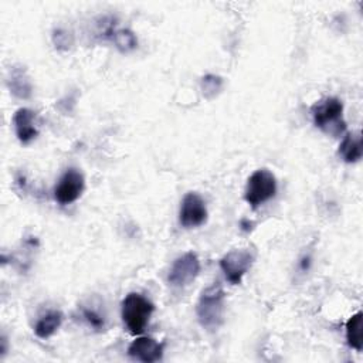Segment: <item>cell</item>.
I'll return each instance as SVG.
<instances>
[{
  "label": "cell",
  "mask_w": 363,
  "mask_h": 363,
  "mask_svg": "<svg viewBox=\"0 0 363 363\" xmlns=\"http://www.w3.org/2000/svg\"><path fill=\"white\" fill-rule=\"evenodd\" d=\"M200 272V261L196 252H186L177 257L167 274V282L174 288H184L191 284Z\"/></svg>",
  "instance_id": "52a82bcc"
},
{
  "label": "cell",
  "mask_w": 363,
  "mask_h": 363,
  "mask_svg": "<svg viewBox=\"0 0 363 363\" xmlns=\"http://www.w3.org/2000/svg\"><path fill=\"white\" fill-rule=\"evenodd\" d=\"M85 189L84 174L75 169H67L60 177L58 183L54 187V199L60 206H68L77 201Z\"/></svg>",
  "instance_id": "8992f818"
},
{
  "label": "cell",
  "mask_w": 363,
  "mask_h": 363,
  "mask_svg": "<svg viewBox=\"0 0 363 363\" xmlns=\"http://www.w3.org/2000/svg\"><path fill=\"white\" fill-rule=\"evenodd\" d=\"M13 126L17 139L23 145H28L38 136L37 115L28 108H20L13 115Z\"/></svg>",
  "instance_id": "30bf717a"
},
{
  "label": "cell",
  "mask_w": 363,
  "mask_h": 363,
  "mask_svg": "<svg viewBox=\"0 0 363 363\" xmlns=\"http://www.w3.org/2000/svg\"><path fill=\"white\" fill-rule=\"evenodd\" d=\"M223 86V79L217 75H213V74H208L206 77L201 78V91H203V95L208 99L214 98L220 89Z\"/></svg>",
  "instance_id": "e0dca14e"
},
{
  "label": "cell",
  "mask_w": 363,
  "mask_h": 363,
  "mask_svg": "<svg viewBox=\"0 0 363 363\" xmlns=\"http://www.w3.org/2000/svg\"><path fill=\"white\" fill-rule=\"evenodd\" d=\"M7 84H9L10 92L20 99H28L33 94L31 81L27 75V71L21 65H14L10 69Z\"/></svg>",
  "instance_id": "8fae6325"
},
{
  "label": "cell",
  "mask_w": 363,
  "mask_h": 363,
  "mask_svg": "<svg viewBox=\"0 0 363 363\" xmlns=\"http://www.w3.org/2000/svg\"><path fill=\"white\" fill-rule=\"evenodd\" d=\"M346 342L349 347L362 352L363 350V313L356 312L346 322Z\"/></svg>",
  "instance_id": "5bb4252c"
},
{
  "label": "cell",
  "mask_w": 363,
  "mask_h": 363,
  "mask_svg": "<svg viewBox=\"0 0 363 363\" xmlns=\"http://www.w3.org/2000/svg\"><path fill=\"white\" fill-rule=\"evenodd\" d=\"M312 265V257L311 254H303L298 261V269L301 274H306L311 269Z\"/></svg>",
  "instance_id": "d6986e66"
},
{
  "label": "cell",
  "mask_w": 363,
  "mask_h": 363,
  "mask_svg": "<svg viewBox=\"0 0 363 363\" xmlns=\"http://www.w3.org/2000/svg\"><path fill=\"white\" fill-rule=\"evenodd\" d=\"M6 342H7V340H6V337H4V336H3V337H1V356H3V354H4V353H6V350H7V346H6Z\"/></svg>",
  "instance_id": "ffe728a7"
},
{
  "label": "cell",
  "mask_w": 363,
  "mask_h": 363,
  "mask_svg": "<svg viewBox=\"0 0 363 363\" xmlns=\"http://www.w3.org/2000/svg\"><path fill=\"white\" fill-rule=\"evenodd\" d=\"M313 125L323 133L337 138L346 132V122L343 119V104L336 96H326L318 101L312 109Z\"/></svg>",
  "instance_id": "7a4b0ae2"
},
{
  "label": "cell",
  "mask_w": 363,
  "mask_h": 363,
  "mask_svg": "<svg viewBox=\"0 0 363 363\" xmlns=\"http://www.w3.org/2000/svg\"><path fill=\"white\" fill-rule=\"evenodd\" d=\"M81 318L91 329H94L96 332H102L106 326L105 315L101 313L99 309H96L91 305H86V306L81 308Z\"/></svg>",
  "instance_id": "9a60e30c"
},
{
  "label": "cell",
  "mask_w": 363,
  "mask_h": 363,
  "mask_svg": "<svg viewBox=\"0 0 363 363\" xmlns=\"http://www.w3.org/2000/svg\"><path fill=\"white\" fill-rule=\"evenodd\" d=\"M112 41L116 45V48L122 52H129L135 50L138 45L136 35L128 28H118L112 35Z\"/></svg>",
  "instance_id": "2e32d148"
},
{
  "label": "cell",
  "mask_w": 363,
  "mask_h": 363,
  "mask_svg": "<svg viewBox=\"0 0 363 363\" xmlns=\"http://www.w3.org/2000/svg\"><path fill=\"white\" fill-rule=\"evenodd\" d=\"M207 220V207L200 194L189 191L182 203L179 210V223L184 228H196L204 224Z\"/></svg>",
  "instance_id": "ba28073f"
},
{
  "label": "cell",
  "mask_w": 363,
  "mask_h": 363,
  "mask_svg": "<svg viewBox=\"0 0 363 363\" xmlns=\"http://www.w3.org/2000/svg\"><path fill=\"white\" fill-rule=\"evenodd\" d=\"M62 323V313L58 309H51L45 313H43L35 325H34V333L40 339H48L52 336Z\"/></svg>",
  "instance_id": "4fadbf2b"
},
{
  "label": "cell",
  "mask_w": 363,
  "mask_h": 363,
  "mask_svg": "<svg viewBox=\"0 0 363 363\" xmlns=\"http://www.w3.org/2000/svg\"><path fill=\"white\" fill-rule=\"evenodd\" d=\"M225 292L220 282L204 288L196 305L197 320L207 332H216L224 322Z\"/></svg>",
  "instance_id": "6da1fadb"
},
{
  "label": "cell",
  "mask_w": 363,
  "mask_h": 363,
  "mask_svg": "<svg viewBox=\"0 0 363 363\" xmlns=\"http://www.w3.org/2000/svg\"><path fill=\"white\" fill-rule=\"evenodd\" d=\"M52 41H54L55 48H58L61 51H67L68 48H71L74 38H72V34L68 33L67 30L55 28L52 33Z\"/></svg>",
  "instance_id": "ac0fdd59"
},
{
  "label": "cell",
  "mask_w": 363,
  "mask_h": 363,
  "mask_svg": "<svg viewBox=\"0 0 363 363\" xmlns=\"http://www.w3.org/2000/svg\"><path fill=\"white\" fill-rule=\"evenodd\" d=\"M153 311V303L138 292L128 294L121 303V316L123 325L132 335L143 333Z\"/></svg>",
  "instance_id": "3957f363"
},
{
  "label": "cell",
  "mask_w": 363,
  "mask_h": 363,
  "mask_svg": "<svg viewBox=\"0 0 363 363\" xmlns=\"http://www.w3.org/2000/svg\"><path fill=\"white\" fill-rule=\"evenodd\" d=\"M254 261L255 251L252 248H234L221 257L220 268L231 285H238L241 284L242 277L250 271Z\"/></svg>",
  "instance_id": "5b68a950"
},
{
  "label": "cell",
  "mask_w": 363,
  "mask_h": 363,
  "mask_svg": "<svg viewBox=\"0 0 363 363\" xmlns=\"http://www.w3.org/2000/svg\"><path fill=\"white\" fill-rule=\"evenodd\" d=\"M277 193V179L268 169L255 170L247 180L244 199L251 208H258Z\"/></svg>",
  "instance_id": "277c9868"
},
{
  "label": "cell",
  "mask_w": 363,
  "mask_h": 363,
  "mask_svg": "<svg viewBox=\"0 0 363 363\" xmlns=\"http://www.w3.org/2000/svg\"><path fill=\"white\" fill-rule=\"evenodd\" d=\"M340 159L346 163H356L363 156V146H362V133L357 132H347L337 150Z\"/></svg>",
  "instance_id": "7c38bea8"
},
{
  "label": "cell",
  "mask_w": 363,
  "mask_h": 363,
  "mask_svg": "<svg viewBox=\"0 0 363 363\" xmlns=\"http://www.w3.org/2000/svg\"><path fill=\"white\" fill-rule=\"evenodd\" d=\"M128 354L130 359L142 363L159 362L163 356V345L152 337L140 336L136 337L128 347Z\"/></svg>",
  "instance_id": "9c48e42d"
}]
</instances>
